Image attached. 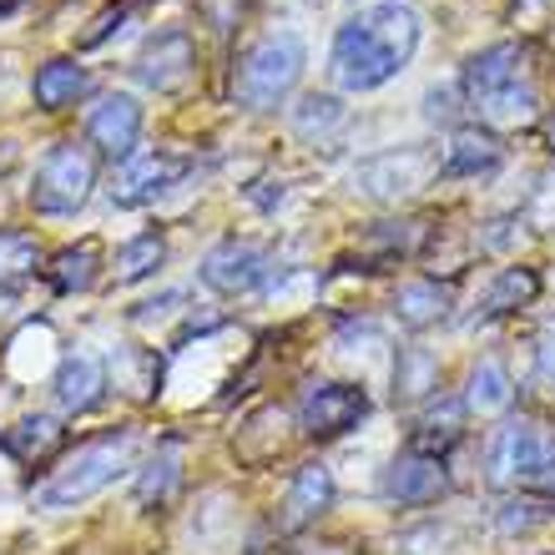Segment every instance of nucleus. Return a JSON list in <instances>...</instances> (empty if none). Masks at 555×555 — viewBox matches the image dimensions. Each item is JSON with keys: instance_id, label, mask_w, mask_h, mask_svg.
Instances as JSON below:
<instances>
[{"instance_id": "nucleus-1", "label": "nucleus", "mask_w": 555, "mask_h": 555, "mask_svg": "<svg viewBox=\"0 0 555 555\" xmlns=\"http://www.w3.org/2000/svg\"><path fill=\"white\" fill-rule=\"evenodd\" d=\"M420 51V15L404 0H379L344 21L334 36V56L328 72L344 91H379L395 81Z\"/></svg>"}, {"instance_id": "nucleus-2", "label": "nucleus", "mask_w": 555, "mask_h": 555, "mask_svg": "<svg viewBox=\"0 0 555 555\" xmlns=\"http://www.w3.org/2000/svg\"><path fill=\"white\" fill-rule=\"evenodd\" d=\"M137 429H112L102 439H87L76 454H66L41 485H36V505L41 511H76L87 505L91 495H102L106 485L127 475L137 460Z\"/></svg>"}, {"instance_id": "nucleus-3", "label": "nucleus", "mask_w": 555, "mask_h": 555, "mask_svg": "<svg viewBox=\"0 0 555 555\" xmlns=\"http://www.w3.org/2000/svg\"><path fill=\"white\" fill-rule=\"evenodd\" d=\"M308 66V46L304 36H293V30H273L263 36L258 46H248V56L237 61V76H233V96L237 106H248V112H268L298 87V76Z\"/></svg>"}, {"instance_id": "nucleus-4", "label": "nucleus", "mask_w": 555, "mask_h": 555, "mask_svg": "<svg viewBox=\"0 0 555 555\" xmlns=\"http://www.w3.org/2000/svg\"><path fill=\"white\" fill-rule=\"evenodd\" d=\"M91 188H96V157H91V146L56 142L41 157L36 177H30V207L41 218H72V212L87 207Z\"/></svg>"}, {"instance_id": "nucleus-5", "label": "nucleus", "mask_w": 555, "mask_h": 555, "mask_svg": "<svg viewBox=\"0 0 555 555\" xmlns=\"http://www.w3.org/2000/svg\"><path fill=\"white\" fill-rule=\"evenodd\" d=\"M369 414V395L359 384H334V379H313L304 384V399H298V429L308 439H338L359 429Z\"/></svg>"}, {"instance_id": "nucleus-6", "label": "nucleus", "mask_w": 555, "mask_h": 555, "mask_svg": "<svg viewBox=\"0 0 555 555\" xmlns=\"http://www.w3.org/2000/svg\"><path fill=\"white\" fill-rule=\"evenodd\" d=\"M545 444H551V435H545L535 420H505L495 429V439H490V454H485L490 485H495V490L530 485L545 460Z\"/></svg>"}, {"instance_id": "nucleus-7", "label": "nucleus", "mask_w": 555, "mask_h": 555, "mask_svg": "<svg viewBox=\"0 0 555 555\" xmlns=\"http://www.w3.org/2000/svg\"><path fill=\"white\" fill-rule=\"evenodd\" d=\"M429 177H439V157H429L420 146H399V152L369 157L353 172V188L364 192V197H374V203H399V197L429 188Z\"/></svg>"}, {"instance_id": "nucleus-8", "label": "nucleus", "mask_w": 555, "mask_h": 555, "mask_svg": "<svg viewBox=\"0 0 555 555\" xmlns=\"http://www.w3.org/2000/svg\"><path fill=\"white\" fill-rule=\"evenodd\" d=\"M203 283L222 298H237V293H253L268 278V248L263 243H248V237H222L218 248H207L203 258Z\"/></svg>"}, {"instance_id": "nucleus-9", "label": "nucleus", "mask_w": 555, "mask_h": 555, "mask_svg": "<svg viewBox=\"0 0 555 555\" xmlns=\"http://www.w3.org/2000/svg\"><path fill=\"white\" fill-rule=\"evenodd\" d=\"M177 177H182V157H172V152H132V157L112 172L106 203L112 207H146V203H157Z\"/></svg>"}, {"instance_id": "nucleus-10", "label": "nucleus", "mask_w": 555, "mask_h": 555, "mask_svg": "<svg viewBox=\"0 0 555 555\" xmlns=\"http://www.w3.org/2000/svg\"><path fill=\"white\" fill-rule=\"evenodd\" d=\"M87 142L96 146V152H106V157H117V162L132 157L137 142H142V106H137V96L112 91V96H102V102L91 106Z\"/></svg>"}, {"instance_id": "nucleus-11", "label": "nucleus", "mask_w": 555, "mask_h": 555, "mask_svg": "<svg viewBox=\"0 0 555 555\" xmlns=\"http://www.w3.org/2000/svg\"><path fill=\"white\" fill-rule=\"evenodd\" d=\"M444 490H450V469L435 454H399L384 469V495L395 505H435Z\"/></svg>"}, {"instance_id": "nucleus-12", "label": "nucleus", "mask_w": 555, "mask_h": 555, "mask_svg": "<svg viewBox=\"0 0 555 555\" xmlns=\"http://www.w3.org/2000/svg\"><path fill=\"white\" fill-rule=\"evenodd\" d=\"M520 61H526V46H515V41H495V46H485V51H475L465 61V76H460L465 96L480 106L485 96H495L511 81H520Z\"/></svg>"}, {"instance_id": "nucleus-13", "label": "nucleus", "mask_w": 555, "mask_h": 555, "mask_svg": "<svg viewBox=\"0 0 555 555\" xmlns=\"http://www.w3.org/2000/svg\"><path fill=\"white\" fill-rule=\"evenodd\" d=\"M51 389H56V404L66 414L96 410V404H102V395H106V364L96 359V353H66V359L56 364Z\"/></svg>"}, {"instance_id": "nucleus-14", "label": "nucleus", "mask_w": 555, "mask_h": 555, "mask_svg": "<svg viewBox=\"0 0 555 555\" xmlns=\"http://www.w3.org/2000/svg\"><path fill=\"white\" fill-rule=\"evenodd\" d=\"M188 72H192V41L182 36V30L157 36V41L137 56V81H142V87H152V91L182 87V81H188Z\"/></svg>"}, {"instance_id": "nucleus-15", "label": "nucleus", "mask_w": 555, "mask_h": 555, "mask_svg": "<svg viewBox=\"0 0 555 555\" xmlns=\"http://www.w3.org/2000/svg\"><path fill=\"white\" fill-rule=\"evenodd\" d=\"M334 505V475H328V465H304L298 475H293L288 495H283V530H304L313 526L323 511Z\"/></svg>"}, {"instance_id": "nucleus-16", "label": "nucleus", "mask_w": 555, "mask_h": 555, "mask_svg": "<svg viewBox=\"0 0 555 555\" xmlns=\"http://www.w3.org/2000/svg\"><path fill=\"white\" fill-rule=\"evenodd\" d=\"M505 146H500L495 132H480V127H460L450 132L444 152H439V172L444 177H480V172H495Z\"/></svg>"}, {"instance_id": "nucleus-17", "label": "nucleus", "mask_w": 555, "mask_h": 555, "mask_svg": "<svg viewBox=\"0 0 555 555\" xmlns=\"http://www.w3.org/2000/svg\"><path fill=\"white\" fill-rule=\"evenodd\" d=\"M460 424H465V399H435V404L414 420L410 454H435V460H444V454L460 444V435H465Z\"/></svg>"}, {"instance_id": "nucleus-18", "label": "nucleus", "mask_w": 555, "mask_h": 555, "mask_svg": "<svg viewBox=\"0 0 555 555\" xmlns=\"http://www.w3.org/2000/svg\"><path fill=\"white\" fill-rule=\"evenodd\" d=\"M450 308H454V293L444 288V283H435V278L404 283V288L395 293V319L404 323V328H414V334H424V328L444 323V319H450Z\"/></svg>"}, {"instance_id": "nucleus-19", "label": "nucleus", "mask_w": 555, "mask_h": 555, "mask_svg": "<svg viewBox=\"0 0 555 555\" xmlns=\"http://www.w3.org/2000/svg\"><path fill=\"white\" fill-rule=\"evenodd\" d=\"M87 91H91V76H87V66H76V61H46L41 72H36V81H30V96H36L41 112H66V106H76Z\"/></svg>"}, {"instance_id": "nucleus-20", "label": "nucleus", "mask_w": 555, "mask_h": 555, "mask_svg": "<svg viewBox=\"0 0 555 555\" xmlns=\"http://www.w3.org/2000/svg\"><path fill=\"white\" fill-rule=\"evenodd\" d=\"M515 404V384L511 374L495 364V359H480V364L469 369V384H465V410L490 420V414H505Z\"/></svg>"}, {"instance_id": "nucleus-21", "label": "nucleus", "mask_w": 555, "mask_h": 555, "mask_svg": "<svg viewBox=\"0 0 555 555\" xmlns=\"http://www.w3.org/2000/svg\"><path fill=\"white\" fill-rule=\"evenodd\" d=\"M61 439H66L61 420H51V414H26L15 429H5V450H11L21 465H41V460H51V454L61 450Z\"/></svg>"}, {"instance_id": "nucleus-22", "label": "nucleus", "mask_w": 555, "mask_h": 555, "mask_svg": "<svg viewBox=\"0 0 555 555\" xmlns=\"http://www.w3.org/2000/svg\"><path fill=\"white\" fill-rule=\"evenodd\" d=\"M106 374L117 379L121 395H132V399H152L162 389V359L152 349H117Z\"/></svg>"}, {"instance_id": "nucleus-23", "label": "nucleus", "mask_w": 555, "mask_h": 555, "mask_svg": "<svg viewBox=\"0 0 555 555\" xmlns=\"http://www.w3.org/2000/svg\"><path fill=\"white\" fill-rule=\"evenodd\" d=\"M177 469H182V450H177L172 439L167 444H157V454L146 460L142 469H137V485H132V500L137 505H162V500L172 495V485H177Z\"/></svg>"}, {"instance_id": "nucleus-24", "label": "nucleus", "mask_w": 555, "mask_h": 555, "mask_svg": "<svg viewBox=\"0 0 555 555\" xmlns=\"http://www.w3.org/2000/svg\"><path fill=\"white\" fill-rule=\"evenodd\" d=\"M535 293H541V273H535V268H505V273H500L490 288H485L480 313H485V319L515 313V308H526Z\"/></svg>"}, {"instance_id": "nucleus-25", "label": "nucleus", "mask_w": 555, "mask_h": 555, "mask_svg": "<svg viewBox=\"0 0 555 555\" xmlns=\"http://www.w3.org/2000/svg\"><path fill=\"white\" fill-rule=\"evenodd\" d=\"M96 268H102V248L96 243H76V248H61L46 273H51L56 293H87L96 283Z\"/></svg>"}, {"instance_id": "nucleus-26", "label": "nucleus", "mask_w": 555, "mask_h": 555, "mask_svg": "<svg viewBox=\"0 0 555 555\" xmlns=\"http://www.w3.org/2000/svg\"><path fill=\"white\" fill-rule=\"evenodd\" d=\"M439 389V364L435 353L424 349H399V364H395V399H424Z\"/></svg>"}, {"instance_id": "nucleus-27", "label": "nucleus", "mask_w": 555, "mask_h": 555, "mask_svg": "<svg viewBox=\"0 0 555 555\" xmlns=\"http://www.w3.org/2000/svg\"><path fill=\"white\" fill-rule=\"evenodd\" d=\"M162 258H167L162 233H142V237H132V243H121L117 248V283H142V278H152L162 268Z\"/></svg>"}, {"instance_id": "nucleus-28", "label": "nucleus", "mask_w": 555, "mask_h": 555, "mask_svg": "<svg viewBox=\"0 0 555 555\" xmlns=\"http://www.w3.org/2000/svg\"><path fill=\"white\" fill-rule=\"evenodd\" d=\"M480 112L490 121H530L535 117V87H520V81H511L505 91H495V96H485L480 102Z\"/></svg>"}, {"instance_id": "nucleus-29", "label": "nucleus", "mask_w": 555, "mask_h": 555, "mask_svg": "<svg viewBox=\"0 0 555 555\" xmlns=\"http://www.w3.org/2000/svg\"><path fill=\"white\" fill-rule=\"evenodd\" d=\"M338 121H344V106H338V96H304V106L293 112V127H298L304 137L334 132Z\"/></svg>"}, {"instance_id": "nucleus-30", "label": "nucleus", "mask_w": 555, "mask_h": 555, "mask_svg": "<svg viewBox=\"0 0 555 555\" xmlns=\"http://www.w3.org/2000/svg\"><path fill=\"white\" fill-rule=\"evenodd\" d=\"M36 268V243L26 233H0V288Z\"/></svg>"}, {"instance_id": "nucleus-31", "label": "nucleus", "mask_w": 555, "mask_h": 555, "mask_svg": "<svg viewBox=\"0 0 555 555\" xmlns=\"http://www.w3.org/2000/svg\"><path fill=\"white\" fill-rule=\"evenodd\" d=\"M541 520H545L541 500H505V505H500V515H495V526L505 530V535H526V530H535Z\"/></svg>"}, {"instance_id": "nucleus-32", "label": "nucleus", "mask_w": 555, "mask_h": 555, "mask_svg": "<svg viewBox=\"0 0 555 555\" xmlns=\"http://www.w3.org/2000/svg\"><path fill=\"white\" fill-rule=\"evenodd\" d=\"M424 117L429 121H454V91H429V96H424Z\"/></svg>"}, {"instance_id": "nucleus-33", "label": "nucleus", "mask_w": 555, "mask_h": 555, "mask_svg": "<svg viewBox=\"0 0 555 555\" xmlns=\"http://www.w3.org/2000/svg\"><path fill=\"white\" fill-rule=\"evenodd\" d=\"M535 490H555V439L545 444V460H541V469H535Z\"/></svg>"}, {"instance_id": "nucleus-34", "label": "nucleus", "mask_w": 555, "mask_h": 555, "mask_svg": "<svg viewBox=\"0 0 555 555\" xmlns=\"http://www.w3.org/2000/svg\"><path fill=\"white\" fill-rule=\"evenodd\" d=\"M541 369L555 379V319L545 323V334H541Z\"/></svg>"}, {"instance_id": "nucleus-35", "label": "nucleus", "mask_w": 555, "mask_h": 555, "mask_svg": "<svg viewBox=\"0 0 555 555\" xmlns=\"http://www.w3.org/2000/svg\"><path fill=\"white\" fill-rule=\"evenodd\" d=\"M5 162H11V142H0V172H5Z\"/></svg>"}, {"instance_id": "nucleus-36", "label": "nucleus", "mask_w": 555, "mask_h": 555, "mask_svg": "<svg viewBox=\"0 0 555 555\" xmlns=\"http://www.w3.org/2000/svg\"><path fill=\"white\" fill-rule=\"evenodd\" d=\"M545 137H551V152H555V112H551V121H545Z\"/></svg>"}, {"instance_id": "nucleus-37", "label": "nucleus", "mask_w": 555, "mask_h": 555, "mask_svg": "<svg viewBox=\"0 0 555 555\" xmlns=\"http://www.w3.org/2000/svg\"><path fill=\"white\" fill-rule=\"evenodd\" d=\"M5 11H11V5H0V15H5Z\"/></svg>"}]
</instances>
